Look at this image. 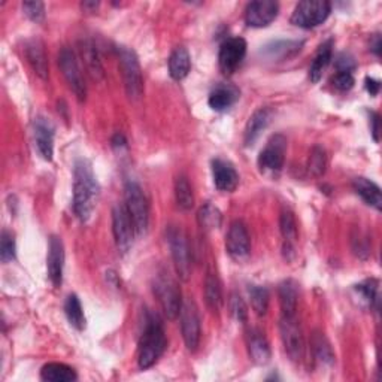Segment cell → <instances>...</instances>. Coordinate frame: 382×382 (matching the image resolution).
Returning <instances> with one entry per match:
<instances>
[{"label": "cell", "instance_id": "obj_1", "mask_svg": "<svg viewBox=\"0 0 382 382\" xmlns=\"http://www.w3.org/2000/svg\"><path fill=\"white\" fill-rule=\"evenodd\" d=\"M100 197V185L92 163L78 159L73 168V211L84 223L93 216Z\"/></svg>", "mask_w": 382, "mask_h": 382}, {"label": "cell", "instance_id": "obj_2", "mask_svg": "<svg viewBox=\"0 0 382 382\" xmlns=\"http://www.w3.org/2000/svg\"><path fill=\"white\" fill-rule=\"evenodd\" d=\"M168 339L164 328L157 316H149L144 333L139 339L137 347V366L145 371L154 366L166 351Z\"/></svg>", "mask_w": 382, "mask_h": 382}, {"label": "cell", "instance_id": "obj_3", "mask_svg": "<svg viewBox=\"0 0 382 382\" xmlns=\"http://www.w3.org/2000/svg\"><path fill=\"white\" fill-rule=\"evenodd\" d=\"M152 291H154V296L159 300L164 315L169 320H175L181 312L183 299L180 285L168 271H160L156 275L154 281H152Z\"/></svg>", "mask_w": 382, "mask_h": 382}, {"label": "cell", "instance_id": "obj_4", "mask_svg": "<svg viewBox=\"0 0 382 382\" xmlns=\"http://www.w3.org/2000/svg\"><path fill=\"white\" fill-rule=\"evenodd\" d=\"M118 57H120V66L123 72L125 93L132 100H139L144 96V78H142V69H141V65H139L137 56L133 49L120 47Z\"/></svg>", "mask_w": 382, "mask_h": 382}, {"label": "cell", "instance_id": "obj_5", "mask_svg": "<svg viewBox=\"0 0 382 382\" xmlns=\"http://www.w3.org/2000/svg\"><path fill=\"white\" fill-rule=\"evenodd\" d=\"M124 191H125L124 205L132 216L136 235L141 236L147 232L148 223H149L148 200L145 197V193L141 188V185L136 183H132V181L127 183Z\"/></svg>", "mask_w": 382, "mask_h": 382}, {"label": "cell", "instance_id": "obj_6", "mask_svg": "<svg viewBox=\"0 0 382 382\" xmlns=\"http://www.w3.org/2000/svg\"><path fill=\"white\" fill-rule=\"evenodd\" d=\"M332 12V5L326 0H307L295 8L291 23L300 29H314L323 24Z\"/></svg>", "mask_w": 382, "mask_h": 382}, {"label": "cell", "instance_id": "obj_7", "mask_svg": "<svg viewBox=\"0 0 382 382\" xmlns=\"http://www.w3.org/2000/svg\"><path fill=\"white\" fill-rule=\"evenodd\" d=\"M112 232L116 238L117 248L121 254L129 252L136 235L132 216L124 203H117L112 209Z\"/></svg>", "mask_w": 382, "mask_h": 382}, {"label": "cell", "instance_id": "obj_8", "mask_svg": "<svg viewBox=\"0 0 382 382\" xmlns=\"http://www.w3.org/2000/svg\"><path fill=\"white\" fill-rule=\"evenodd\" d=\"M168 239L176 273L183 281H188V278L191 275V259L187 238L181 228L171 227L168 232Z\"/></svg>", "mask_w": 382, "mask_h": 382}, {"label": "cell", "instance_id": "obj_9", "mask_svg": "<svg viewBox=\"0 0 382 382\" xmlns=\"http://www.w3.org/2000/svg\"><path fill=\"white\" fill-rule=\"evenodd\" d=\"M279 332L284 343V350L291 362H300L304 354V342L302 328L296 316H284L279 321Z\"/></svg>", "mask_w": 382, "mask_h": 382}, {"label": "cell", "instance_id": "obj_10", "mask_svg": "<svg viewBox=\"0 0 382 382\" xmlns=\"http://www.w3.org/2000/svg\"><path fill=\"white\" fill-rule=\"evenodd\" d=\"M58 66L63 76L68 81L70 90L80 100H84L87 96V85L84 81L82 72L80 69L78 60L70 48H63L58 54Z\"/></svg>", "mask_w": 382, "mask_h": 382}, {"label": "cell", "instance_id": "obj_11", "mask_svg": "<svg viewBox=\"0 0 382 382\" xmlns=\"http://www.w3.org/2000/svg\"><path fill=\"white\" fill-rule=\"evenodd\" d=\"M226 251L235 261L242 263L251 256V238L247 226L236 220L230 224L226 236Z\"/></svg>", "mask_w": 382, "mask_h": 382}, {"label": "cell", "instance_id": "obj_12", "mask_svg": "<svg viewBox=\"0 0 382 382\" xmlns=\"http://www.w3.org/2000/svg\"><path fill=\"white\" fill-rule=\"evenodd\" d=\"M247 56V42L244 37H228L223 42L218 54V65L224 75H232L238 70Z\"/></svg>", "mask_w": 382, "mask_h": 382}, {"label": "cell", "instance_id": "obj_13", "mask_svg": "<svg viewBox=\"0 0 382 382\" xmlns=\"http://www.w3.org/2000/svg\"><path fill=\"white\" fill-rule=\"evenodd\" d=\"M181 330L185 347L195 352L200 342V318L193 300H185L181 307Z\"/></svg>", "mask_w": 382, "mask_h": 382}, {"label": "cell", "instance_id": "obj_14", "mask_svg": "<svg viewBox=\"0 0 382 382\" xmlns=\"http://www.w3.org/2000/svg\"><path fill=\"white\" fill-rule=\"evenodd\" d=\"M285 149L287 141L283 135H276L271 137L264 149L259 156V166L261 171L267 172H279L284 168L285 161Z\"/></svg>", "mask_w": 382, "mask_h": 382}, {"label": "cell", "instance_id": "obj_15", "mask_svg": "<svg viewBox=\"0 0 382 382\" xmlns=\"http://www.w3.org/2000/svg\"><path fill=\"white\" fill-rule=\"evenodd\" d=\"M279 12V5L272 0H257L251 2L245 9V23L249 27L263 29L272 24Z\"/></svg>", "mask_w": 382, "mask_h": 382}, {"label": "cell", "instance_id": "obj_16", "mask_svg": "<svg viewBox=\"0 0 382 382\" xmlns=\"http://www.w3.org/2000/svg\"><path fill=\"white\" fill-rule=\"evenodd\" d=\"M33 135H35V144L37 148L39 156L51 161L54 156V135L56 129L54 124L45 117H37L33 123Z\"/></svg>", "mask_w": 382, "mask_h": 382}, {"label": "cell", "instance_id": "obj_17", "mask_svg": "<svg viewBox=\"0 0 382 382\" xmlns=\"http://www.w3.org/2000/svg\"><path fill=\"white\" fill-rule=\"evenodd\" d=\"M63 267H65V245L58 236L49 238L47 269L48 278L54 287H60L63 283Z\"/></svg>", "mask_w": 382, "mask_h": 382}, {"label": "cell", "instance_id": "obj_18", "mask_svg": "<svg viewBox=\"0 0 382 382\" xmlns=\"http://www.w3.org/2000/svg\"><path fill=\"white\" fill-rule=\"evenodd\" d=\"M212 178L215 187L224 193H232L239 185V173L235 166L223 159L212 160Z\"/></svg>", "mask_w": 382, "mask_h": 382}, {"label": "cell", "instance_id": "obj_19", "mask_svg": "<svg viewBox=\"0 0 382 382\" xmlns=\"http://www.w3.org/2000/svg\"><path fill=\"white\" fill-rule=\"evenodd\" d=\"M273 118V111L269 108H260L249 117L245 127V145L251 147L257 142L261 133L269 127Z\"/></svg>", "mask_w": 382, "mask_h": 382}, {"label": "cell", "instance_id": "obj_20", "mask_svg": "<svg viewBox=\"0 0 382 382\" xmlns=\"http://www.w3.org/2000/svg\"><path fill=\"white\" fill-rule=\"evenodd\" d=\"M248 352L251 360L256 364H266L271 360V345L266 336L257 328L249 330L248 333Z\"/></svg>", "mask_w": 382, "mask_h": 382}, {"label": "cell", "instance_id": "obj_21", "mask_svg": "<svg viewBox=\"0 0 382 382\" xmlns=\"http://www.w3.org/2000/svg\"><path fill=\"white\" fill-rule=\"evenodd\" d=\"M238 99H239V90L236 87L221 84L211 92L208 104L214 111L223 112V111H227L228 108H232L236 104Z\"/></svg>", "mask_w": 382, "mask_h": 382}, {"label": "cell", "instance_id": "obj_22", "mask_svg": "<svg viewBox=\"0 0 382 382\" xmlns=\"http://www.w3.org/2000/svg\"><path fill=\"white\" fill-rule=\"evenodd\" d=\"M279 295V304H281V311L284 316H296L297 311V302H299V285L292 279H285L281 283L278 290Z\"/></svg>", "mask_w": 382, "mask_h": 382}, {"label": "cell", "instance_id": "obj_23", "mask_svg": "<svg viewBox=\"0 0 382 382\" xmlns=\"http://www.w3.org/2000/svg\"><path fill=\"white\" fill-rule=\"evenodd\" d=\"M352 188L355 193H357L369 207L375 208L376 211H381L382 208V195H381V188L371 180L367 178H355L352 181Z\"/></svg>", "mask_w": 382, "mask_h": 382}, {"label": "cell", "instance_id": "obj_24", "mask_svg": "<svg viewBox=\"0 0 382 382\" xmlns=\"http://www.w3.org/2000/svg\"><path fill=\"white\" fill-rule=\"evenodd\" d=\"M303 48V41H276L266 45L261 51L264 57L271 60H288L300 53Z\"/></svg>", "mask_w": 382, "mask_h": 382}, {"label": "cell", "instance_id": "obj_25", "mask_svg": "<svg viewBox=\"0 0 382 382\" xmlns=\"http://www.w3.org/2000/svg\"><path fill=\"white\" fill-rule=\"evenodd\" d=\"M332 56H333V41L328 39L320 47V49H318V53L312 60V65L309 68V80L312 82L316 84L323 78L330 61H332Z\"/></svg>", "mask_w": 382, "mask_h": 382}, {"label": "cell", "instance_id": "obj_26", "mask_svg": "<svg viewBox=\"0 0 382 382\" xmlns=\"http://www.w3.org/2000/svg\"><path fill=\"white\" fill-rule=\"evenodd\" d=\"M80 51H81V56H82L84 65H85V69H87L88 75H90L94 81L104 80L105 72H104V68H101L97 49L93 45V42H90V41L81 42Z\"/></svg>", "mask_w": 382, "mask_h": 382}, {"label": "cell", "instance_id": "obj_27", "mask_svg": "<svg viewBox=\"0 0 382 382\" xmlns=\"http://www.w3.org/2000/svg\"><path fill=\"white\" fill-rule=\"evenodd\" d=\"M191 70V57L190 53L180 47L175 48L173 53L169 57V73L175 81H183L187 78L188 73Z\"/></svg>", "mask_w": 382, "mask_h": 382}, {"label": "cell", "instance_id": "obj_28", "mask_svg": "<svg viewBox=\"0 0 382 382\" xmlns=\"http://www.w3.org/2000/svg\"><path fill=\"white\" fill-rule=\"evenodd\" d=\"M25 57H27L36 75H39L42 80H47L48 60H47L42 44L39 41H29L27 44H25Z\"/></svg>", "mask_w": 382, "mask_h": 382}, {"label": "cell", "instance_id": "obj_29", "mask_svg": "<svg viewBox=\"0 0 382 382\" xmlns=\"http://www.w3.org/2000/svg\"><path fill=\"white\" fill-rule=\"evenodd\" d=\"M41 379L47 382H73L78 379V375L65 363H48L42 367Z\"/></svg>", "mask_w": 382, "mask_h": 382}, {"label": "cell", "instance_id": "obj_30", "mask_svg": "<svg viewBox=\"0 0 382 382\" xmlns=\"http://www.w3.org/2000/svg\"><path fill=\"white\" fill-rule=\"evenodd\" d=\"M205 300L212 312H218L223 304V290L220 279L214 272H208L205 279Z\"/></svg>", "mask_w": 382, "mask_h": 382}, {"label": "cell", "instance_id": "obj_31", "mask_svg": "<svg viewBox=\"0 0 382 382\" xmlns=\"http://www.w3.org/2000/svg\"><path fill=\"white\" fill-rule=\"evenodd\" d=\"M65 314L68 316V321L70 323L72 327L76 330H84L85 328V315L82 304L76 295H69L65 303Z\"/></svg>", "mask_w": 382, "mask_h": 382}, {"label": "cell", "instance_id": "obj_32", "mask_svg": "<svg viewBox=\"0 0 382 382\" xmlns=\"http://www.w3.org/2000/svg\"><path fill=\"white\" fill-rule=\"evenodd\" d=\"M175 197L176 203L183 211H190L195 207V195L193 188H191L190 183L184 175L178 176L175 181Z\"/></svg>", "mask_w": 382, "mask_h": 382}, {"label": "cell", "instance_id": "obj_33", "mask_svg": "<svg viewBox=\"0 0 382 382\" xmlns=\"http://www.w3.org/2000/svg\"><path fill=\"white\" fill-rule=\"evenodd\" d=\"M197 220L202 228H205V230H215V228H218L223 223V215L221 211L214 207L212 203H205L197 214Z\"/></svg>", "mask_w": 382, "mask_h": 382}, {"label": "cell", "instance_id": "obj_34", "mask_svg": "<svg viewBox=\"0 0 382 382\" xmlns=\"http://www.w3.org/2000/svg\"><path fill=\"white\" fill-rule=\"evenodd\" d=\"M249 299H251V307L259 316H263L267 314L269 309V291L266 287L261 285H249L248 288Z\"/></svg>", "mask_w": 382, "mask_h": 382}, {"label": "cell", "instance_id": "obj_35", "mask_svg": "<svg viewBox=\"0 0 382 382\" xmlns=\"http://www.w3.org/2000/svg\"><path fill=\"white\" fill-rule=\"evenodd\" d=\"M354 291L357 292L360 302L366 308H372L374 303L378 302V281L376 279H366L362 284L355 285Z\"/></svg>", "mask_w": 382, "mask_h": 382}, {"label": "cell", "instance_id": "obj_36", "mask_svg": "<svg viewBox=\"0 0 382 382\" xmlns=\"http://www.w3.org/2000/svg\"><path fill=\"white\" fill-rule=\"evenodd\" d=\"M312 351L315 359L323 364H332L335 362V355L330 348L327 339L321 333H315L312 338Z\"/></svg>", "mask_w": 382, "mask_h": 382}, {"label": "cell", "instance_id": "obj_37", "mask_svg": "<svg viewBox=\"0 0 382 382\" xmlns=\"http://www.w3.org/2000/svg\"><path fill=\"white\" fill-rule=\"evenodd\" d=\"M279 230L287 244H295L297 239V223L291 211H283L281 218H279Z\"/></svg>", "mask_w": 382, "mask_h": 382}, {"label": "cell", "instance_id": "obj_38", "mask_svg": "<svg viewBox=\"0 0 382 382\" xmlns=\"http://www.w3.org/2000/svg\"><path fill=\"white\" fill-rule=\"evenodd\" d=\"M327 168V156L326 151L321 147H314L309 156V163H308V172L309 175L320 178L324 175Z\"/></svg>", "mask_w": 382, "mask_h": 382}, {"label": "cell", "instance_id": "obj_39", "mask_svg": "<svg viewBox=\"0 0 382 382\" xmlns=\"http://www.w3.org/2000/svg\"><path fill=\"white\" fill-rule=\"evenodd\" d=\"M17 256V244L16 236L8 230H4L2 239H0V259L4 263H9L16 260Z\"/></svg>", "mask_w": 382, "mask_h": 382}, {"label": "cell", "instance_id": "obj_40", "mask_svg": "<svg viewBox=\"0 0 382 382\" xmlns=\"http://www.w3.org/2000/svg\"><path fill=\"white\" fill-rule=\"evenodd\" d=\"M228 308H230V312L235 316L236 321L247 323L248 320L247 304L244 299H242L239 295H236V292H233V295L230 296V300H228Z\"/></svg>", "mask_w": 382, "mask_h": 382}, {"label": "cell", "instance_id": "obj_41", "mask_svg": "<svg viewBox=\"0 0 382 382\" xmlns=\"http://www.w3.org/2000/svg\"><path fill=\"white\" fill-rule=\"evenodd\" d=\"M354 72L350 70H338L333 76L332 84L339 92H348L354 87Z\"/></svg>", "mask_w": 382, "mask_h": 382}, {"label": "cell", "instance_id": "obj_42", "mask_svg": "<svg viewBox=\"0 0 382 382\" xmlns=\"http://www.w3.org/2000/svg\"><path fill=\"white\" fill-rule=\"evenodd\" d=\"M23 11L35 23H42L45 20V5L42 2H24Z\"/></svg>", "mask_w": 382, "mask_h": 382}, {"label": "cell", "instance_id": "obj_43", "mask_svg": "<svg viewBox=\"0 0 382 382\" xmlns=\"http://www.w3.org/2000/svg\"><path fill=\"white\" fill-rule=\"evenodd\" d=\"M336 69L338 70H350V72H354L355 61H354L352 57H350L347 54H342L336 60Z\"/></svg>", "mask_w": 382, "mask_h": 382}, {"label": "cell", "instance_id": "obj_44", "mask_svg": "<svg viewBox=\"0 0 382 382\" xmlns=\"http://www.w3.org/2000/svg\"><path fill=\"white\" fill-rule=\"evenodd\" d=\"M364 82H366V90H367L369 94L376 96L379 93V88H381V82L379 81H376L374 78H369V76H367Z\"/></svg>", "mask_w": 382, "mask_h": 382}, {"label": "cell", "instance_id": "obj_45", "mask_svg": "<svg viewBox=\"0 0 382 382\" xmlns=\"http://www.w3.org/2000/svg\"><path fill=\"white\" fill-rule=\"evenodd\" d=\"M371 124H372L374 139L378 142L379 141V116L376 112H371Z\"/></svg>", "mask_w": 382, "mask_h": 382}, {"label": "cell", "instance_id": "obj_46", "mask_svg": "<svg viewBox=\"0 0 382 382\" xmlns=\"http://www.w3.org/2000/svg\"><path fill=\"white\" fill-rule=\"evenodd\" d=\"M374 44H371V48H372V51H374V53L376 54V56H379L381 54V37L376 35L375 37H374Z\"/></svg>", "mask_w": 382, "mask_h": 382}, {"label": "cell", "instance_id": "obj_47", "mask_svg": "<svg viewBox=\"0 0 382 382\" xmlns=\"http://www.w3.org/2000/svg\"><path fill=\"white\" fill-rule=\"evenodd\" d=\"M112 144H113V147H123V145H125V139L123 135H116V137L112 139Z\"/></svg>", "mask_w": 382, "mask_h": 382}, {"label": "cell", "instance_id": "obj_48", "mask_svg": "<svg viewBox=\"0 0 382 382\" xmlns=\"http://www.w3.org/2000/svg\"><path fill=\"white\" fill-rule=\"evenodd\" d=\"M99 6L97 2H84L82 9H96Z\"/></svg>", "mask_w": 382, "mask_h": 382}]
</instances>
